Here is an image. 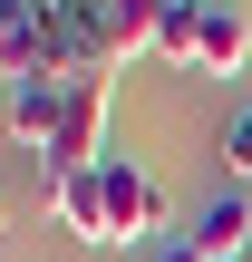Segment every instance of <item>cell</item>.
Here are the masks:
<instances>
[{
    "label": "cell",
    "instance_id": "obj_1",
    "mask_svg": "<svg viewBox=\"0 0 252 262\" xmlns=\"http://www.w3.org/2000/svg\"><path fill=\"white\" fill-rule=\"evenodd\" d=\"M97 185H107V233H117L126 253L165 243V185H155L136 156H107V165H97Z\"/></svg>",
    "mask_w": 252,
    "mask_h": 262
},
{
    "label": "cell",
    "instance_id": "obj_2",
    "mask_svg": "<svg viewBox=\"0 0 252 262\" xmlns=\"http://www.w3.org/2000/svg\"><path fill=\"white\" fill-rule=\"evenodd\" d=\"M58 117H68V88L58 78H0V126H10V146L19 156H58Z\"/></svg>",
    "mask_w": 252,
    "mask_h": 262
},
{
    "label": "cell",
    "instance_id": "obj_3",
    "mask_svg": "<svg viewBox=\"0 0 252 262\" xmlns=\"http://www.w3.org/2000/svg\"><path fill=\"white\" fill-rule=\"evenodd\" d=\"M185 243L204 262H252V185H223V194L185 224Z\"/></svg>",
    "mask_w": 252,
    "mask_h": 262
},
{
    "label": "cell",
    "instance_id": "obj_4",
    "mask_svg": "<svg viewBox=\"0 0 252 262\" xmlns=\"http://www.w3.org/2000/svg\"><path fill=\"white\" fill-rule=\"evenodd\" d=\"M0 78H49V0H0Z\"/></svg>",
    "mask_w": 252,
    "mask_h": 262
},
{
    "label": "cell",
    "instance_id": "obj_5",
    "mask_svg": "<svg viewBox=\"0 0 252 262\" xmlns=\"http://www.w3.org/2000/svg\"><path fill=\"white\" fill-rule=\"evenodd\" d=\"M204 78H243L252 68V10L243 0H204V49H194Z\"/></svg>",
    "mask_w": 252,
    "mask_h": 262
},
{
    "label": "cell",
    "instance_id": "obj_6",
    "mask_svg": "<svg viewBox=\"0 0 252 262\" xmlns=\"http://www.w3.org/2000/svg\"><path fill=\"white\" fill-rule=\"evenodd\" d=\"M49 204H58V233H68V243H117V233H107V185H97V165H87V175H49Z\"/></svg>",
    "mask_w": 252,
    "mask_h": 262
},
{
    "label": "cell",
    "instance_id": "obj_7",
    "mask_svg": "<svg viewBox=\"0 0 252 262\" xmlns=\"http://www.w3.org/2000/svg\"><path fill=\"white\" fill-rule=\"evenodd\" d=\"M165 10H175V0H107V10H97V19H107V49H117V58H155Z\"/></svg>",
    "mask_w": 252,
    "mask_h": 262
},
{
    "label": "cell",
    "instance_id": "obj_8",
    "mask_svg": "<svg viewBox=\"0 0 252 262\" xmlns=\"http://www.w3.org/2000/svg\"><path fill=\"white\" fill-rule=\"evenodd\" d=\"M223 175H233V185H252V97L223 117Z\"/></svg>",
    "mask_w": 252,
    "mask_h": 262
},
{
    "label": "cell",
    "instance_id": "obj_9",
    "mask_svg": "<svg viewBox=\"0 0 252 262\" xmlns=\"http://www.w3.org/2000/svg\"><path fill=\"white\" fill-rule=\"evenodd\" d=\"M136 262H204V253H194L185 233H165V243H146V253H136Z\"/></svg>",
    "mask_w": 252,
    "mask_h": 262
},
{
    "label": "cell",
    "instance_id": "obj_10",
    "mask_svg": "<svg viewBox=\"0 0 252 262\" xmlns=\"http://www.w3.org/2000/svg\"><path fill=\"white\" fill-rule=\"evenodd\" d=\"M0 243H10V194H0Z\"/></svg>",
    "mask_w": 252,
    "mask_h": 262
},
{
    "label": "cell",
    "instance_id": "obj_11",
    "mask_svg": "<svg viewBox=\"0 0 252 262\" xmlns=\"http://www.w3.org/2000/svg\"><path fill=\"white\" fill-rule=\"evenodd\" d=\"M97 10H107V0H97Z\"/></svg>",
    "mask_w": 252,
    "mask_h": 262
}]
</instances>
